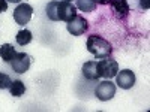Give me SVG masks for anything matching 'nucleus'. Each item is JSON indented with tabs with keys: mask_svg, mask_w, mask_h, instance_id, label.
I'll use <instances>...</instances> for the list:
<instances>
[{
	"mask_svg": "<svg viewBox=\"0 0 150 112\" xmlns=\"http://www.w3.org/2000/svg\"><path fill=\"white\" fill-rule=\"evenodd\" d=\"M96 3H99V5H110V0H96Z\"/></svg>",
	"mask_w": 150,
	"mask_h": 112,
	"instance_id": "obj_17",
	"label": "nucleus"
},
{
	"mask_svg": "<svg viewBox=\"0 0 150 112\" xmlns=\"http://www.w3.org/2000/svg\"><path fill=\"white\" fill-rule=\"evenodd\" d=\"M83 76L86 79H90V81H95V79H99V73H98V61H87V63L83 64Z\"/></svg>",
	"mask_w": 150,
	"mask_h": 112,
	"instance_id": "obj_10",
	"label": "nucleus"
},
{
	"mask_svg": "<svg viewBox=\"0 0 150 112\" xmlns=\"http://www.w3.org/2000/svg\"><path fill=\"white\" fill-rule=\"evenodd\" d=\"M114 78H116V85H119L123 90H129L135 85V73L129 69H123L117 72Z\"/></svg>",
	"mask_w": 150,
	"mask_h": 112,
	"instance_id": "obj_8",
	"label": "nucleus"
},
{
	"mask_svg": "<svg viewBox=\"0 0 150 112\" xmlns=\"http://www.w3.org/2000/svg\"><path fill=\"white\" fill-rule=\"evenodd\" d=\"M119 72V63L112 58L105 57V60L98 61V73L99 78H105V79H111L114 78Z\"/></svg>",
	"mask_w": 150,
	"mask_h": 112,
	"instance_id": "obj_3",
	"label": "nucleus"
},
{
	"mask_svg": "<svg viewBox=\"0 0 150 112\" xmlns=\"http://www.w3.org/2000/svg\"><path fill=\"white\" fill-rule=\"evenodd\" d=\"M15 55H17V51L11 43H3L2 46H0V58H2L5 63H11L12 58H14Z\"/></svg>",
	"mask_w": 150,
	"mask_h": 112,
	"instance_id": "obj_11",
	"label": "nucleus"
},
{
	"mask_svg": "<svg viewBox=\"0 0 150 112\" xmlns=\"http://www.w3.org/2000/svg\"><path fill=\"white\" fill-rule=\"evenodd\" d=\"M11 78L8 76L6 73H0V90H6L9 88V85H11Z\"/></svg>",
	"mask_w": 150,
	"mask_h": 112,
	"instance_id": "obj_15",
	"label": "nucleus"
},
{
	"mask_svg": "<svg viewBox=\"0 0 150 112\" xmlns=\"http://www.w3.org/2000/svg\"><path fill=\"white\" fill-rule=\"evenodd\" d=\"M87 51L93 54L96 58H105L110 57L112 52V46L108 41H105L104 37L90 34L87 37Z\"/></svg>",
	"mask_w": 150,
	"mask_h": 112,
	"instance_id": "obj_2",
	"label": "nucleus"
},
{
	"mask_svg": "<svg viewBox=\"0 0 150 112\" xmlns=\"http://www.w3.org/2000/svg\"><path fill=\"white\" fill-rule=\"evenodd\" d=\"M62 2H71L72 3V0H62Z\"/></svg>",
	"mask_w": 150,
	"mask_h": 112,
	"instance_id": "obj_19",
	"label": "nucleus"
},
{
	"mask_svg": "<svg viewBox=\"0 0 150 112\" xmlns=\"http://www.w3.org/2000/svg\"><path fill=\"white\" fill-rule=\"evenodd\" d=\"M15 41H17V43H18V45H21V46L29 45V43L33 41L32 32H30V30H27V29L20 30V32L17 33V36H15Z\"/></svg>",
	"mask_w": 150,
	"mask_h": 112,
	"instance_id": "obj_13",
	"label": "nucleus"
},
{
	"mask_svg": "<svg viewBox=\"0 0 150 112\" xmlns=\"http://www.w3.org/2000/svg\"><path fill=\"white\" fill-rule=\"evenodd\" d=\"M47 17L51 21H71L77 17V8L71 2H62V0H53L47 5Z\"/></svg>",
	"mask_w": 150,
	"mask_h": 112,
	"instance_id": "obj_1",
	"label": "nucleus"
},
{
	"mask_svg": "<svg viewBox=\"0 0 150 112\" xmlns=\"http://www.w3.org/2000/svg\"><path fill=\"white\" fill-rule=\"evenodd\" d=\"M77 2V6L75 8H78L80 10L83 12H93L96 9V0H75Z\"/></svg>",
	"mask_w": 150,
	"mask_h": 112,
	"instance_id": "obj_14",
	"label": "nucleus"
},
{
	"mask_svg": "<svg viewBox=\"0 0 150 112\" xmlns=\"http://www.w3.org/2000/svg\"><path fill=\"white\" fill-rule=\"evenodd\" d=\"M33 15V8L29 3H20L14 10V20L18 26H26Z\"/></svg>",
	"mask_w": 150,
	"mask_h": 112,
	"instance_id": "obj_6",
	"label": "nucleus"
},
{
	"mask_svg": "<svg viewBox=\"0 0 150 112\" xmlns=\"http://www.w3.org/2000/svg\"><path fill=\"white\" fill-rule=\"evenodd\" d=\"M12 69L17 73H26L32 64V57L26 52H17V55L11 61Z\"/></svg>",
	"mask_w": 150,
	"mask_h": 112,
	"instance_id": "obj_7",
	"label": "nucleus"
},
{
	"mask_svg": "<svg viewBox=\"0 0 150 112\" xmlns=\"http://www.w3.org/2000/svg\"><path fill=\"white\" fill-rule=\"evenodd\" d=\"M9 93L14 97H21L24 93H26V85H24L23 81H20V79L12 81L11 85H9Z\"/></svg>",
	"mask_w": 150,
	"mask_h": 112,
	"instance_id": "obj_12",
	"label": "nucleus"
},
{
	"mask_svg": "<svg viewBox=\"0 0 150 112\" xmlns=\"http://www.w3.org/2000/svg\"><path fill=\"white\" fill-rule=\"evenodd\" d=\"M6 9H8V2H6V0H0V14L5 12Z\"/></svg>",
	"mask_w": 150,
	"mask_h": 112,
	"instance_id": "obj_16",
	"label": "nucleus"
},
{
	"mask_svg": "<svg viewBox=\"0 0 150 112\" xmlns=\"http://www.w3.org/2000/svg\"><path fill=\"white\" fill-rule=\"evenodd\" d=\"M66 29H68V32L72 36H81V34H84L87 32V29H89V22H87V20L84 17L77 15V17H74L71 21H68Z\"/></svg>",
	"mask_w": 150,
	"mask_h": 112,
	"instance_id": "obj_5",
	"label": "nucleus"
},
{
	"mask_svg": "<svg viewBox=\"0 0 150 112\" xmlns=\"http://www.w3.org/2000/svg\"><path fill=\"white\" fill-rule=\"evenodd\" d=\"M95 96L101 102L111 100V99L116 96V84L111 82L110 79H105L102 82H99L98 87H96V90H95Z\"/></svg>",
	"mask_w": 150,
	"mask_h": 112,
	"instance_id": "obj_4",
	"label": "nucleus"
},
{
	"mask_svg": "<svg viewBox=\"0 0 150 112\" xmlns=\"http://www.w3.org/2000/svg\"><path fill=\"white\" fill-rule=\"evenodd\" d=\"M6 2H11V3H20L21 0H6Z\"/></svg>",
	"mask_w": 150,
	"mask_h": 112,
	"instance_id": "obj_18",
	"label": "nucleus"
},
{
	"mask_svg": "<svg viewBox=\"0 0 150 112\" xmlns=\"http://www.w3.org/2000/svg\"><path fill=\"white\" fill-rule=\"evenodd\" d=\"M110 5L112 8V12L116 14V17L120 18V20H125L131 12L129 3L126 0H110Z\"/></svg>",
	"mask_w": 150,
	"mask_h": 112,
	"instance_id": "obj_9",
	"label": "nucleus"
}]
</instances>
